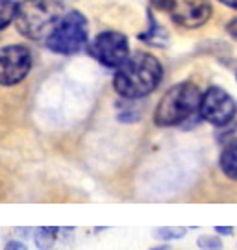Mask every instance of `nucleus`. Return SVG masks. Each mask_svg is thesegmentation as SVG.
Here are the masks:
<instances>
[{
    "label": "nucleus",
    "mask_w": 237,
    "mask_h": 250,
    "mask_svg": "<svg viewBox=\"0 0 237 250\" xmlns=\"http://www.w3.org/2000/svg\"><path fill=\"white\" fill-rule=\"evenodd\" d=\"M4 250H28V249H26V245H24V243L17 241V239H11V241L6 243Z\"/></svg>",
    "instance_id": "16"
},
{
    "label": "nucleus",
    "mask_w": 237,
    "mask_h": 250,
    "mask_svg": "<svg viewBox=\"0 0 237 250\" xmlns=\"http://www.w3.org/2000/svg\"><path fill=\"white\" fill-rule=\"evenodd\" d=\"M152 6L169 13L178 26L194 30L211 19L210 0H150Z\"/></svg>",
    "instance_id": "5"
},
{
    "label": "nucleus",
    "mask_w": 237,
    "mask_h": 250,
    "mask_svg": "<svg viewBox=\"0 0 237 250\" xmlns=\"http://www.w3.org/2000/svg\"><path fill=\"white\" fill-rule=\"evenodd\" d=\"M196 245L200 250H222V239L219 235H211V233L200 235Z\"/></svg>",
    "instance_id": "14"
},
{
    "label": "nucleus",
    "mask_w": 237,
    "mask_h": 250,
    "mask_svg": "<svg viewBox=\"0 0 237 250\" xmlns=\"http://www.w3.org/2000/svg\"><path fill=\"white\" fill-rule=\"evenodd\" d=\"M19 8H21L19 0H0V32L6 30L17 19Z\"/></svg>",
    "instance_id": "12"
},
{
    "label": "nucleus",
    "mask_w": 237,
    "mask_h": 250,
    "mask_svg": "<svg viewBox=\"0 0 237 250\" xmlns=\"http://www.w3.org/2000/svg\"><path fill=\"white\" fill-rule=\"evenodd\" d=\"M219 167L226 178L237 182V139H232L224 145L219 156Z\"/></svg>",
    "instance_id": "10"
},
{
    "label": "nucleus",
    "mask_w": 237,
    "mask_h": 250,
    "mask_svg": "<svg viewBox=\"0 0 237 250\" xmlns=\"http://www.w3.org/2000/svg\"><path fill=\"white\" fill-rule=\"evenodd\" d=\"M200 89L193 82H180L159 99L154 109V123L159 128L184 126L189 119H193L200 107Z\"/></svg>",
    "instance_id": "2"
},
{
    "label": "nucleus",
    "mask_w": 237,
    "mask_h": 250,
    "mask_svg": "<svg viewBox=\"0 0 237 250\" xmlns=\"http://www.w3.org/2000/svg\"><path fill=\"white\" fill-rule=\"evenodd\" d=\"M187 228H178V226H161L154 230V237L159 241H176V239H182L185 237Z\"/></svg>",
    "instance_id": "13"
},
{
    "label": "nucleus",
    "mask_w": 237,
    "mask_h": 250,
    "mask_svg": "<svg viewBox=\"0 0 237 250\" xmlns=\"http://www.w3.org/2000/svg\"><path fill=\"white\" fill-rule=\"evenodd\" d=\"M198 115L202 121L217 128H226L234 123L237 115V102L226 89L219 85H210L202 95Z\"/></svg>",
    "instance_id": "7"
},
{
    "label": "nucleus",
    "mask_w": 237,
    "mask_h": 250,
    "mask_svg": "<svg viewBox=\"0 0 237 250\" xmlns=\"http://www.w3.org/2000/svg\"><path fill=\"white\" fill-rule=\"evenodd\" d=\"M89 41V22L87 17L78 11L70 9L56 24L52 34L44 39L46 48L54 54L62 56H72L78 54Z\"/></svg>",
    "instance_id": "4"
},
{
    "label": "nucleus",
    "mask_w": 237,
    "mask_h": 250,
    "mask_svg": "<svg viewBox=\"0 0 237 250\" xmlns=\"http://www.w3.org/2000/svg\"><path fill=\"white\" fill-rule=\"evenodd\" d=\"M139 39L150 46L163 48V46L169 45V32H167V28L161 26L158 21H156V17L149 11V28H147L145 32H141Z\"/></svg>",
    "instance_id": "9"
},
{
    "label": "nucleus",
    "mask_w": 237,
    "mask_h": 250,
    "mask_svg": "<svg viewBox=\"0 0 237 250\" xmlns=\"http://www.w3.org/2000/svg\"><path fill=\"white\" fill-rule=\"evenodd\" d=\"M226 32H228L232 37H236V39H237V17L232 19V21L228 22V26H226Z\"/></svg>",
    "instance_id": "17"
},
{
    "label": "nucleus",
    "mask_w": 237,
    "mask_h": 250,
    "mask_svg": "<svg viewBox=\"0 0 237 250\" xmlns=\"http://www.w3.org/2000/svg\"><path fill=\"white\" fill-rule=\"evenodd\" d=\"M58 232H60V228H56V226H41V228H37L34 233L35 247L39 250H52L54 243L58 239Z\"/></svg>",
    "instance_id": "11"
},
{
    "label": "nucleus",
    "mask_w": 237,
    "mask_h": 250,
    "mask_svg": "<svg viewBox=\"0 0 237 250\" xmlns=\"http://www.w3.org/2000/svg\"><path fill=\"white\" fill-rule=\"evenodd\" d=\"M163 78V67L150 52L132 54L113 76V87L119 97L126 100H139L158 89Z\"/></svg>",
    "instance_id": "1"
},
{
    "label": "nucleus",
    "mask_w": 237,
    "mask_h": 250,
    "mask_svg": "<svg viewBox=\"0 0 237 250\" xmlns=\"http://www.w3.org/2000/svg\"><path fill=\"white\" fill-rule=\"evenodd\" d=\"M215 232L220 233V235H232L234 228L232 226H215Z\"/></svg>",
    "instance_id": "18"
},
{
    "label": "nucleus",
    "mask_w": 237,
    "mask_h": 250,
    "mask_svg": "<svg viewBox=\"0 0 237 250\" xmlns=\"http://www.w3.org/2000/svg\"><path fill=\"white\" fill-rule=\"evenodd\" d=\"M236 78H237V74H236Z\"/></svg>",
    "instance_id": "21"
},
{
    "label": "nucleus",
    "mask_w": 237,
    "mask_h": 250,
    "mask_svg": "<svg viewBox=\"0 0 237 250\" xmlns=\"http://www.w3.org/2000/svg\"><path fill=\"white\" fill-rule=\"evenodd\" d=\"M220 4H224V6H228L232 9H237V0H217Z\"/></svg>",
    "instance_id": "19"
},
{
    "label": "nucleus",
    "mask_w": 237,
    "mask_h": 250,
    "mask_svg": "<svg viewBox=\"0 0 237 250\" xmlns=\"http://www.w3.org/2000/svg\"><path fill=\"white\" fill-rule=\"evenodd\" d=\"M117 121H119V123H126V125L139 123V121H141V111L133 109V107H124V109H121V111H119Z\"/></svg>",
    "instance_id": "15"
},
{
    "label": "nucleus",
    "mask_w": 237,
    "mask_h": 250,
    "mask_svg": "<svg viewBox=\"0 0 237 250\" xmlns=\"http://www.w3.org/2000/svg\"><path fill=\"white\" fill-rule=\"evenodd\" d=\"M150 250H171V247L165 243V245H159V247H154V249H150Z\"/></svg>",
    "instance_id": "20"
},
{
    "label": "nucleus",
    "mask_w": 237,
    "mask_h": 250,
    "mask_svg": "<svg viewBox=\"0 0 237 250\" xmlns=\"http://www.w3.org/2000/svg\"><path fill=\"white\" fill-rule=\"evenodd\" d=\"M87 52L108 69H119L130 58V43L128 37L121 32L106 30L89 43Z\"/></svg>",
    "instance_id": "6"
},
{
    "label": "nucleus",
    "mask_w": 237,
    "mask_h": 250,
    "mask_svg": "<svg viewBox=\"0 0 237 250\" xmlns=\"http://www.w3.org/2000/svg\"><path fill=\"white\" fill-rule=\"evenodd\" d=\"M32 52L24 45H8L0 48V85H17L32 71Z\"/></svg>",
    "instance_id": "8"
},
{
    "label": "nucleus",
    "mask_w": 237,
    "mask_h": 250,
    "mask_svg": "<svg viewBox=\"0 0 237 250\" xmlns=\"http://www.w3.org/2000/svg\"><path fill=\"white\" fill-rule=\"evenodd\" d=\"M63 15V0H22L15 19V26L22 37L39 41L52 34V30L62 21Z\"/></svg>",
    "instance_id": "3"
}]
</instances>
